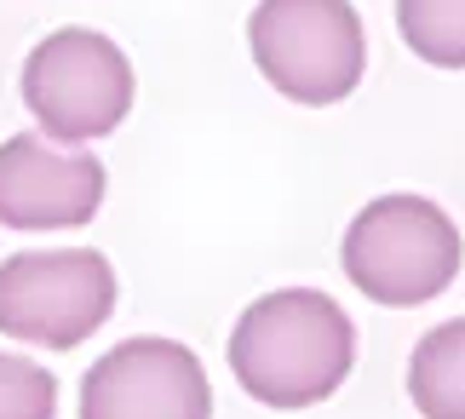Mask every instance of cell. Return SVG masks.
Listing matches in <instances>:
<instances>
[{
	"instance_id": "3957f363",
	"label": "cell",
	"mask_w": 465,
	"mask_h": 419,
	"mask_svg": "<svg viewBox=\"0 0 465 419\" xmlns=\"http://www.w3.org/2000/svg\"><path fill=\"white\" fill-rule=\"evenodd\" d=\"M247 46L288 104H339L368 69V35L351 0H259Z\"/></svg>"
},
{
	"instance_id": "9c48e42d",
	"label": "cell",
	"mask_w": 465,
	"mask_h": 419,
	"mask_svg": "<svg viewBox=\"0 0 465 419\" xmlns=\"http://www.w3.org/2000/svg\"><path fill=\"white\" fill-rule=\"evenodd\" d=\"M397 29L414 58L465 69V0H397Z\"/></svg>"
},
{
	"instance_id": "5b68a950",
	"label": "cell",
	"mask_w": 465,
	"mask_h": 419,
	"mask_svg": "<svg viewBox=\"0 0 465 419\" xmlns=\"http://www.w3.org/2000/svg\"><path fill=\"white\" fill-rule=\"evenodd\" d=\"M115 311V270L98 247H35L0 264V334L75 351Z\"/></svg>"
},
{
	"instance_id": "277c9868",
	"label": "cell",
	"mask_w": 465,
	"mask_h": 419,
	"mask_svg": "<svg viewBox=\"0 0 465 419\" xmlns=\"http://www.w3.org/2000/svg\"><path fill=\"white\" fill-rule=\"evenodd\" d=\"M24 109L52 144H93L133 109V64L110 35L58 29L24 58Z\"/></svg>"
},
{
	"instance_id": "ba28073f",
	"label": "cell",
	"mask_w": 465,
	"mask_h": 419,
	"mask_svg": "<svg viewBox=\"0 0 465 419\" xmlns=\"http://www.w3.org/2000/svg\"><path fill=\"white\" fill-rule=\"evenodd\" d=\"M408 396L425 419H465V316L431 327L408 356Z\"/></svg>"
},
{
	"instance_id": "52a82bcc",
	"label": "cell",
	"mask_w": 465,
	"mask_h": 419,
	"mask_svg": "<svg viewBox=\"0 0 465 419\" xmlns=\"http://www.w3.org/2000/svg\"><path fill=\"white\" fill-rule=\"evenodd\" d=\"M104 207V161L58 150L41 133L0 144V224L6 230H81Z\"/></svg>"
},
{
	"instance_id": "7a4b0ae2",
	"label": "cell",
	"mask_w": 465,
	"mask_h": 419,
	"mask_svg": "<svg viewBox=\"0 0 465 419\" xmlns=\"http://www.w3.org/2000/svg\"><path fill=\"white\" fill-rule=\"evenodd\" d=\"M339 259H345V276L356 294H368L373 304H391V311H414L460 276L465 242L437 202L380 195L351 218Z\"/></svg>"
},
{
	"instance_id": "30bf717a",
	"label": "cell",
	"mask_w": 465,
	"mask_h": 419,
	"mask_svg": "<svg viewBox=\"0 0 465 419\" xmlns=\"http://www.w3.org/2000/svg\"><path fill=\"white\" fill-rule=\"evenodd\" d=\"M0 419H58V379L41 362L0 351Z\"/></svg>"
},
{
	"instance_id": "8992f818",
	"label": "cell",
	"mask_w": 465,
	"mask_h": 419,
	"mask_svg": "<svg viewBox=\"0 0 465 419\" xmlns=\"http://www.w3.org/2000/svg\"><path fill=\"white\" fill-rule=\"evenodd\" d=\"M81 419H213V385L190 344L127 339L86 368Z\"/></svg>"
},
{
	"instance_id": "6da1fadb",
	"label": "cell",
	"mask_w": 465,
	"mask_h": 419,
	"mask_svg": "<svg viewBox=\"0 0 465 419\" xmlns=\"http://www.w3.org/2000/svg\"><path fill=\"white\" fill-rule=\"evenodd\" d=\"M356 327L316 287H282L242 311L230 334V374L264 408H316L351 379Z\"/></svg>"
}]
</instances>
